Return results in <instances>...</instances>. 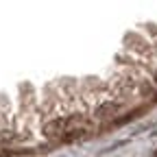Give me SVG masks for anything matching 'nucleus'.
Wrapping results in <instances>:
<instances>
[{
  "mask_svg": "<svg viewBox=\"0 0 157 157\" xmlns=\"http://www.w3.org/2000/svg\"><path fill=\"white\" fill-rule=\"evenodd\" d=\"M116 111H118V105H113V103H105L101 109L96 111V118H111V116H116Z\"/></svg>",
  "mask_w": 157,
  "mask_h": 157,
  "instance_id": "f03ea898",
  "label": "nucleus"
},
{
  "mask_svg": "<svg viewBox=\"0 0 157 157\" xmlns=\"http://www.w3.org/2000/svg\"><path fill=\"white\" fill-rule=\"evenodd\" d=\"M61 133H66V120H61V118H55L52 122H48L46 127H44V135L46 137H59Z\"/></svg>",
  "mask_w": 157,
  "mask_h": 157,
  "instance_id": "f257e3e1",
  "label": "nucleus"
}]
</instances>
